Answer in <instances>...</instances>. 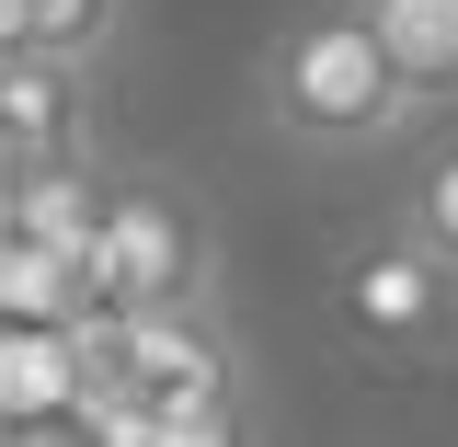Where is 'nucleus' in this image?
Instances as JSON below:
<instances>
[{
  "label": "nucleus",
  "mask_w": 458,
  "mask_h": 447,
  "mask_svg": "<svg viewBox=\"0 0 458 447\" xmlns=\"http://www.w3.org/2000/svg\"><path fill=\"white\" fill-rule=\"evenodd\" d=\"M104 161V92L69 57H0V184Z\"/></svg>",
  "instance_id": "4"
},
{
  "label": "nucleus",
  "mask_w": 458,
  "mask_h": 447,
  "mask_svg": "<svg viewBox=\"0 0 458 447\" xmlns=\"http://www.w3.org/2000/svg\"><path fill=\"white\" fill-rule=\"evenodd\" d=\"M57 413H81L69 322H0V425H57Z\"/></svg>",
  "instance_id": "6"
},
{
  "label": "nucleus",
  "mask_w": 458,
  "mask_h": 447,
  "mask_svg": "<svg viewBox=\"0 0 458 447\" xmlns=\"http://www.w3.org/2000/svg\"><path fill=\"white\" fill-rule=\"evenodd\" d=\"M114 35H126V0H0V57H69V69H104Z\"/></svg>",
  "instance_id": "8"
},
{
  "label": "nucleus",
  "mask_w": 458,
  "mask_h": 447,
  "mask_svg": "<svg viewBox=\"0 0 458 447\" xmlns=\"http://www.w3.org/2000/svg\"><path fill=\"white\" fill-rule=\"evenodd\" d=\"M92 310H172V298H207V229L172 207L161 184H104V229L81 253Z\"/></svg>",
  "instance_id": "3"
},
{
  "label": "nucleus",
  "mask_w": 458,
  "mask_h": 447,
  "mask_svg": "<svg viewBox=\"0 0 458 447\" xmlns=\"http://www.w3.org/2000/svg\"><path fill=\"white\" fill-rule=\"evenodd\" d=\"M81 310H92L81 264L47 253V241H12V229H0V322H81Z\"/></svg>",
  "instance_id": "9"
},
{
  "label": "nucleus",
  "mask_w": 458,
  "mask_h": 447,
  "mask_svg": "<svg viewBox=\"0 0 458 447\" xmlns=\"http://www.w3.org/2000/svg\"><path fill=\"white\" fill-rule=\"evenodd\" d=\"M0 229L12 241H47V253H92V229H104V161L81 172H23V184H0Z\"/></svg>",
  "instance_id": "7"
},
{
  "label": "nucleus",
  "mask_w": 458,
  "mask_h": 447,
  "mask_svg": "<svg viewBox=\"0 0 458 447\" xmlns=\"http://www.w3.org/2000/svg\"><path fill=\"white\" fill-rule=\"evenodd\" d=\"M264 115H276L298 150H333L344 161V150H378L412 104H401L378 35L355 23V0H310L276 47H264Z\"/></svg>",
  "instance_id": "1"
},
{
  "label": "nucleus",
  "mask_w": 458,
  "mask_h": 447,
  "mask_svg": "<svg viewBox=\"0 0 458 447\" xmlns=\"http://www.w3.org/2000/svg\"><path fill=\"white\" fill-rule=\"evenodd\" d=\"M390 229H412L424 253H447V264H458V138L424 150V172L401 184V219H390Z\"/></svg>",
  "instance_id": "10"
},
{
  "label": "nucleus",
  "mask_w": 458,
  "mask_h": 447,
  "mask_svg": "<svg viewBox=\"0 0 458 447\" xmlns=\"http://www.w3.org/2000/svg\"><path fill=\"white\" fill-rule=\"evenodd\" d=\"M333 333L378 344V356H424V344L458 333V264L424 253L412 229H378L333 264Z\"/></svg>",
  "instance_id": "2"
},
{
  "label": "nucleus",
  "mask_w": 458,
  "mask_h": 447,
  "mask_svg": "<svg viewBox=\"0 0 458 447\" xmlns=\"http://www.w3.org/2000/svg\"><path fill=\"white\" fill-rule=\"evenodd\" d=\"M0 447H12V425H0Z\"/></svg>",
  "instance_id": "12"
},
{
  "label": "nucleus",
  "mask_w": 458,
  "mask_h": 447,
  "mask_svg": "<svg viewBox=\"0 0 458 447\" xmlns=\"http://www.w3.org/2000/svg\"><path fill=\"white\" fill-rule=\"evenodd\" d=\"M12 447H104L81 413H57V425H12Z\"/></svg>",
  "instance_id": "11"
},
{
  "label": "nucleus",
  "mask_w": 458,
  "mask_h": 447,
  "mask_svg": "<svg viewBox=\"0 0 458 447\" xmlns=\"http://www.w3.org/2000/svg\"><path fill=\"white\" fill-rule=\"evenodd\" d=\"M355 23L378 35L412 115H458V0H355Z\"/></svg>",
  "instance_id": "5"
}]
</instances>
